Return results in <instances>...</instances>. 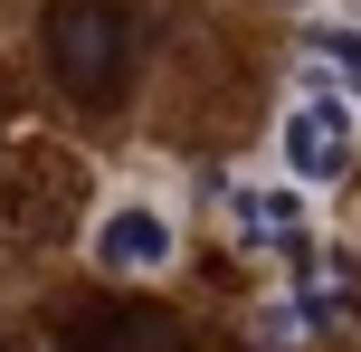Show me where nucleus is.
Here are the masks:
<instances>
[{
	"instance_id": "6",
	"label": "nucleus",
	"mask_w": 361,
	"mask_h": 352,
	"mask_svg": "<svg viewBox=\"0 0 361 352\" xmlns=\"http://www.w3.org/2000/svg\"><path fill=\"white\" fill-rule=\"evenodd\" d=\"M314 57H333V67L361 76V29H314Z\"/></svg>"
},
{
	"instance_id": "3",
	"label": "nucleus",
	"mask_w": 361,
	"mask_h": 352,
	"mask_svg": "<svg viewBox=\"0 0 361 352\" xmlns=\"http://www.w3.org/2000/svg\"><path fill=\"white\" fill-rule=\"evenodd\" d=\"M286 171L295 181H343L352 171V105L343 95H295V114H286Z\"/></svg>"
},
{
	"instance_id": "4",
	"label": "nucleus",
	"mask_w": 361,
	"mask_h": 352,
	"mask_svg": "<svg viewBox=\"0 0 361 352\" xmlns=\"http://www.w3.org/2000/svg\"><path fill=\"white\" fill-rule=\"evenodd\" d=\"M95 267H114V277H152V267H171V219L143 200L105 210V229H95Z\"/></svg>"
},
{
	"instance_id": "5",
	"label": "nucleus",
	"mask_w": 361,
	"mask_h": 352,
	"mask_svg": "<svg viewBox=\"0 0 361 352\" xmlns=\"http://www.w3.org/2000/svg\"><path fill=\"white\" fill-rule=\"evenodd\" d=\"M238 238L295 248V238H305V200H295V190H238Z\"/></svg>"
},
{
	"instance_id": "1",
	"label": "nucleus",
	"mask_w": 361,
	"mask_h": 352,
	"mask_svg": "<svg viewBox=\"0 0 361 352\" xmlns=\"http://www.w3.org/2000/svg\"><path fill=\"white\" fill-rule=\"evenodd\" d=\"M38 48H48V76L76 105H114L133 76V19H124V0H57Z\"/></svg>"
},
{
	"instance_id": "2",
	"label": "nucleus",
	"mask_w": 361,
	"mask_h": 352,
	"mask_svg": "<svg viewBox=\"0 0 361 352\" xmlns=\"http://www.w3.org/2000/svg\"><path fill=\"white\" fill-rule=\"evenodd\" d=\"M57 352H200L190 324L171 315V305H76V315H57Z\"/></svg>"
},
{
	"instance_id": "7",
	"label": "nucleus",
	"mask_w": 361,
	"mask_h": 352,
	"mask_svg": "<svg viewBox=\"0 0 361 352\" xmlns=\"http://www.w3.org/2000/svg\"><path fill=\"white\" fill-rule=\"evenodd\" d=\"M0 352H19V343H10V334H0Z\"/></svg>"
}]
</instances>
